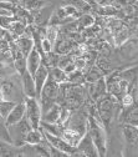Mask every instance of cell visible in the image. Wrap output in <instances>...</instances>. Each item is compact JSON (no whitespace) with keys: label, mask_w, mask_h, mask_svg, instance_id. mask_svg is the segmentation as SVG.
I'll return each instance as SVG.
<instances>
[{"label":"cell","mask_w":138,"mask_h":157,"mask_svg":"<svg viewBox=\"0 0 138 157\" xmlns=\"http://www.w3.org/2000/svg\"><path fill=\"white\" fill-rule=\"evenodd\" d=\"M84 76H85V82L90 84V82H95L97 80H100L101 77H103L105 76V72L100 67H98V66H92L91 69H88L84 74Z\"/></svg>","instance_id":"22"},{"label":"cell","mask_w":138,"mask_h":157,"mask_svg":"<svg viewBox=\"0 0 138 157\" xmlns=\"http://www.w3.org/2000/svg\"><path fill=\"white\" fill-rule=\"evenodd\" d=\"M15 44L17 45V48L20 49L21 54L26 57L29 55V52L31 51V49L35 46V43H34V39L30 37V36H26V35H21L19 36L16 40H15Z\"/></svg>","instance_id":"18"},{"label":"cell","mask_w":138,"mask_h":157,"mask_svg":"<svg viewBox=\"0 0 138 157\" xmlns=\"http://www.w3.org/2000/svg\"><path fill=\"white\" fill-rule=\"evenodd\" d=\"M45 36L55 45V43L57 41V37H58V30H57L56 25H50L45 31Z\"/></svg>","instance_id":"28"},{"label":"cell","mask_w":138,"mask_h":157,"mask_svg":"<svg viewBox=\"0 0 138 157\" xmlns=\"http://www.w3.org/2000/svg\"><path fill=\"white\" fill-rule=\"evenodd\" d=\"M41 130H43V128H41ZM43 132H44V135H45V137H46V140L50 142V145H51L52 147H55L56 150H58V151H61L62 153H65L66 156H72L73 152L76 151V147L69 145V144L62 139V137L56 136V135H52V133H50V132H47V131H45V130H43Z\"/></svg>","instance_id":"7"},{"label":"cell","mask_w":138,"mask_h":157,"mask_svg":"<svg viewBox=\"0 0 138 157\" xmlns=\"http://www.w3.org/2000/svg\"><path fill=\"white\" fill-rule=\"evenodd\" d=\"M41 64H43V55L34 46L29 52V55L26 56V69L31 75H34Z\"/></svg>","instance_id":"13"},{"label":"cell","mask_w":138,"mask_h":157,"mask_svg":"<svg viewBox=\"0 0 138 157\" xmlns=\"http://www.w3.org/2000/svg\"><path fill=\"white\" fill-rule=\"evenodd\" d=\"M15 152H14L10 142L0 140V156H11Z\"/></svg>","instance_id":"31"},{"label":"cell","mask_w":138,"mask_h":157,"mask_svg":"<svg viewBox=\"0 0 138 157\" xmlns=\"http://www.w3.org/2000/svg\"><path fill=\"white\" fill-rule=\"evenodd\" d=\"M24 117H25V102L21 101V102L15 104V106L11 109V111L9 112V115L5 119V124L9 127L11 125L17 124L19 121H21Z\"/></svg>","instance_id":"11"},{"label":"cell","mask_w":138,"mask_h":157,"mask_svg":"<svg viewBox=\"0 0 138 157\" xmlns=\"http://www.w3.org/2000/svg\"><path fill=\"white\" fill-rule=\"evenodd\" d=\"M14 106H15V102L3 99L2 101H0V116H2L3 119L5 120L6 116L9 115V112L11 111V109H13Z\"/></svg>","instance_id":"25"},{"label":"cell","mask_w":138,"mask_h":157,"mask_svg":"<svg viewBox=\"0 0 138 157\" xmlns=\"http://www.w3.org/2000/svg\"><path fill=\"white\" fill-rule=\"evenodd\" d=\"M97 119L105 127L112 121V117L116 115L117 99L111 94H107L100 101H97Z\"/></svg>","instance_id":"3"},{"label":"cell","mask_w":138,"mask_h":157,"mask_svg":"<svg viewBox=\"0 0 138 157\" xmlns=\"http://www.w3.org/2000/svg\"><path fill=\"white\" fill-rule=\"evenodd\" d=\"M121 121L127 125L138 126V102L121 109Z\"/></svg>","instance_id":"10"},{"label":"cell","mask_w":138,"mask_h":157,"mask_svg":"<svg viewBox=\"0 0 138 157\" xmlns=\"http://www.w3.org/2000/svg\"><path fill=\"white\" fill-rule=\"evenodd\" d=\"M80 24H81V26H84V28H90V26H92L93 24H95V19H93V16L92 15H90V14H84L81 17H80Z\"/></svg>","instance_id":"33"},{"label":"cell","mask_w":138,"mask_h":157,"mask_svg":"<svg viewBox=\"0 0 138 157\" xmlns=\"http://www.w3.org/2000/svg\"><path fill=\"white\" fill-rule=\"evenodd\" d=\"M20 81H21V87H23L24 96H28V97H37L34 77H32V75L28 70L20 75Z\"/></svg>","instance_id":"12"},{"label":"cell","mask_w":138,"mask_h":157,"mask_svg":"<svg viewBox=\"0 0 138 157\" xmlns=\"http://www.w3.org/2000/svg\"><path fill=\"white\" fill-rule=\"evenodd\" d=\"M28 29V24H25V23H23V21H19V20H15L11 25H10V28H9V31L11 33V34H14L15 36H21L24 33H25V30Z\"/></svg>","instance_id":"24"},{"label":"cell","mask_w":138,"mask_h":157,"mask_svg":"<svg viewBox=\"0 0 138 157\" xmlns=\"http://www.w3.org/2000/svg\"><path fill=\"white\" fill-rule=\"evenodd\" d=\"M60 137H62V139L71 146L76 147L78 145V142H80L82 135H80L78 132L71 130V128H67V127H61V133H60Z\"/></svg>","instance_id":"19"},{"label":"cell","mask_w":138,"mask_h":157,"mask_svg":"<svg viewBox=\"0 0 138 157\" xmlns=\"http://www.w3.org/2000/svg\"><path fill=\"white\" fill-rule=\"evenodd\" d=\"M137 128H138V126H137Z\"/></svg>","instance_id":"39"},{"label":"cell","mask_w":138,"mask_h":157,"mask_svg":"<svg viewBox=\"0 0 138 157\" xmlns=\"http://www.w3.org/2000/svg\"><path fill=\"white\" fill-rule=\"evenodd\" d=\"M87 133L90 135L93 145L98 152V156H105L107 153V141H106V130L105 126L98 121L93 115L88 116L87 122Z\"/></svg>","instance_id":"1"},{"label":"cell","mask_w":138,"mask_h":157,"mask_svg":"<svg viewBox=\"0 0 138 157\" xmlns=\"http://www.w3.org/2000/svg\"><path fill=\"white\" fill-rule=\"evenodd\" d=\"M73 64H75V66H76V70H80V71L84 72L87 61H86V59H84V57H76L75 60H73Z\"/></svg>","instance_id":"34"},{"label":"cell","mask_w":138,"mask_h":157,"mask_svg":"<svg viewBox=\"0 0 138 157\" xmlns=\"http://www.w3.org/2000/svg\"><path fill=\"white\" fill-rule=\"evenodd\" d=\"M114 44L116 45H122L127 39L129 37V31L127 30V28H125L123 25H121L116 30V34H114Z\"/></svg>","instance_id":"23"},{"label":"cell","mask_w":138,"mask_h":157,"mask_svg":"<svg viewBox=\"0 0 138 157\" xmlns=\"http://www.w3.org/2000/svg\"><path fill=\"white\" fill-rule=\"evenodd\" d=\"M60 112H61V105L56 102L47 111H45L41 115V122H49V124H57L60 119Z\"/></svg>","instance_id":"17"},{"label":"cell","mask_w":138,"mask_h":157,"mask_svg":"<svg viewBox=\"0 0 138 157\" xmlns=\"http://www.w3.org/2000/svg\"><path fill=\"white\" fill-rule=\"evenodd\" d=\"M88 116L84 110H77L75 112L71 111L69 119L62 124L64 127L71 128L80 135H85L87 131V122H88Z\"/></svg>","instance_id":"6"},{"label":"cell","mask_w":138,"mask_h":157,"mask_svg":"<svg viewBox=\"0 0 138 157\" xmlns=\"http://www.w3.org/2000/svg\"><path fill=\"white\" fill-rule=\"evenodd\" d=\"M34 81H35V87H36V95L40 96L41 89L44 86V84L46 82L47 77H49V67L44 64H41L39 66V69L36 70V72L32 75Z\"/></svg>","instance_id":"15"},{"label":"cell","mask_w":138,"mask_h":157,"mask_svg":"<svg viewBox=\"0 0 138 157\" xmlns=\"http://www.w3.org/2000/svg\"><path fill=\"white\" fill-rule=\"evenodd\" d=\"M137 102H138V87H137Z\"/></svg>","instance_id":"38"},{"label":"cell","mask_w":138,"mask_h":157,"mask_svg":"<svg viewBox=\"0 0 138 157\" xmlns=\"http://www.w3.org/2000/svg\"><path fill=\"white\" fill-rule=\"evenodd\" d=\"M14 67H15V70L17 71L19 75H21L23 72H25V71L28 70V69H26V57L20 56V57L14 59Z\"/></svg>","instance_id":"27"},{"label":"cell","mask_w":138,"mask_h":157,"mask_svg":"<svg viewBox=\"0 0 138 157\" xmlns=\"http://www.w3.org/2000/svg\"><path fill=\"white\" fill-rule=\"evenodd\" d=\"M107 85H106V78L105 76L101 77L100 80H97L95 82H90L88 86V95L91 97V100L97 102L100 101L102 97H105L107 95Z\"/></svg>","instance_id":"9"},{"label":"cell","mask_w":138,"mask_h":157,"mask_svg":"<svg viewBox=\"0 0 138 157\" xmlns=\"http://www.w3.org/2000/svg\"><path fill=\"white\" fill-rule=\"evenodd\" d=\"M6 2H13V0H0V3H6Z\"/></svg>","instance_id":"37"},{"label":"cell","mask_w":138,"mask_h":157,"mask_svg":"<svg viewBox=\"0 0 138 157\" xmlns=\"http://www.w3.org/2000/svg\"><path fill=\"white\" fill-rule=\"evenodd\" d=\"M25 117L32 128H39L41 124V107L36 97H24Z\"/></svg>","instance_id":"4"},{"label":"cell","mask_w":138,"mask_h":157,"mask_svg":"<svg viewBox=\"0 0 138 157\" xmlns=\"http://www.w3.org/2000/svg\"><path fill=\"white\" fill-rule=\"evenodd\" d=\"M40 48H39L37 50L40 51V49H41V52L43 54H47V52H50V51H52V49H54V44L49 40V39L46 37V36H44L41 40H40Z\"/></svg>","instance_id":"30"},{"label":"cell","mask_w":138,"mask_h":157,"mask_svg":"<svg viewBox=\"0 0 138 157\" xmlns=\"http://www.w3.org/2000/svg\"><path fill=\"white\" fill-rule=\"evenodd\" d=\"M58 92H60V85L57 82L52 81L50 77H47L46 82L44 84L40 96L39 97H45V99H52L57 101V97H58Z\"/></svg>","instance_id":"14"},{"label":"cell","mask_w":138,"mask_h":157,"mask_svg":"<svg viewBox=\"0 0 138 157\" xmlns=\"http://www.w3.org/2000/svg\"><path fill=\"white\" fill-rule=\"evenodd\" d=\"M45 139V136H44V132L41 130V127H39V128H32L25 137V145H37V144H40L43 140Z\"/></svg>","instance_id":"21"},{"label":"cell","mask_w":138,"mask_h":157,"mask_svg":"<svg viewBox=\"0 0 138 157\" xmlns=\"http://www.w3.org/2000/svg\"><path fill=\"white\" fill-rule=\"evenodd\" d=\"M49 77L51 78L52 81L57 82L58 85L69 82V75L61 67H58V66L50 67V70H49Z\"/></svg>","instance_id":"20"},{"label":"cell","mask_w":138,"mask_h":157,"mask_svg":"<svg viewBox=\"0 0 138 157\" xmlns=\"http://www.w3.org/2000/svg\"><path fill=\"white\" fill-rule=\"evenodd\" d=\"M122 132H123V137H125V141L127 145H129L132 147L138 146V128H137V126L123 124Z\"/></svg>","instance_id":"16"},{"label":"cell","mask_w":138,"mask_h":157,"mask_svg":"<svg viewBox=\"0 0 138 157\" xmlns=\"http://www.w3.org/2000/svg\"><path fill=\"white\" fill-rule=\"evenodd\" d=\"M0 89L3 92L4 100L13 101L15 104L24 101V92L21 87V81L19 76H10L6 80L0 82Z\"/></svg>","instance_id":"2"},{"label":"cell","mask_w":138,"mask_h":157,"mask_svg":"<svg viewBox=\"0 0 138 157\" xmlns=\"http://www.w3.org/2000/svg\"><path fill=\"white\" fill-rule=\"evenodd\" d=\"M6 34H8V30H5V29H3V28H0V40H5Z\"/></svg>","instance_id":"35"},{"label":"cell","mask_w":138,"mask_h":157,"mask_svg":"<svg viewBox=\"0 0 138 157\" xmlns=\"http://www.w3.org/2000/svg\"><path fill=\"white\" fill-rule=\"evenodd\" d=\"M8 130H9L10 139H11V145L24 146L25 145V137L32 130V127L29 124V121L26 120V117H24V119L21 121H19L17 124L9 126Z\"/></svg>","instance_id":"5"},{"label":"cell","mask_w":138,"mask_h":157,"mask_svg":"<svg viewBox=\"0 0 138 157\" xmlns=\"http://www.w3.org/2000/svg\"><path fill=\"white\" fill-rule=\"evenodd\" d=\"M0 140L11 144V139H10V135H9L8 126L5 124V120L3 119L2 116H0Z\"/></svg>","instance_id":"26"},{"label":"cell","mask_w":138,"mask_h":157,"mask_svg":"<svg viewBox=\"0 0 138 157\" xmlns=\"http://www.w3.org/2000/svg\"><path fill=\"white\" fill-rule=\"evenodd\" d=\"M16 20L15 16H6V15H0V28L5 30H9L10 25Z\"/></svg>","instance_id":"32"},{"label":"cell","mask_w":138,"mask_h":157,"mask_svg":"<svg viewBox=\"0 0 138 157\" xmlns=\"http://www.w3.org/2000/svg\"><path fill=\"white\" fill-rule=\"evenodd\" d=\"M15 9L14 5L10 2L6 3H0V15H6V16H14Z\"/></svg>","instance_id":"29"},{"label":"cell","mask_w":138,"mask_h":157,"mask_svg":"<svg viewBox=\"0 0 138 157\" xmlns=\"http://www.w3.org/2000/svg\"><path fill=\"white\" fill-rule=\"evenodd\" d=\"M4 99V97H3V92H2V89H0V101H2Z\"/></svg>","instance_id":"36"},{"label":"cell","mask_w":138,"mask_h":157,"mask_svg":"<svg viewBox=\"0 0 138 157\" xmlns=\"http://www.w3.org/2000/svg\"><path fill=\"white\" fill-rule=\"evenodd\" d=\"M72 156H98L96 146L93 145V142L91 140L90 135L87 133V131L81 137L80 142H78V145L76 146V151L73 152Z\"/></svg>","instance_id":"8"}]
</instances>
